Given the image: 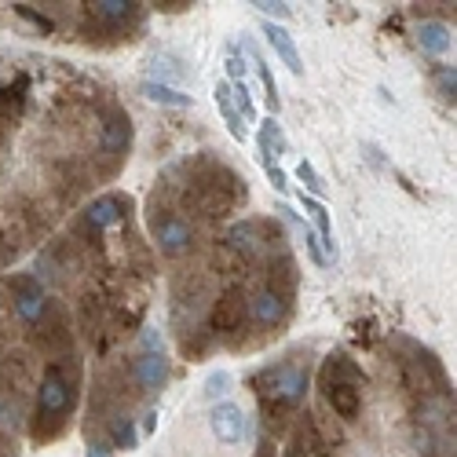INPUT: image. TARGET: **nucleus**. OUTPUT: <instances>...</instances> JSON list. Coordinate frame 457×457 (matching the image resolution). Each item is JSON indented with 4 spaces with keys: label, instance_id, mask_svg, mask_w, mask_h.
<instances>
[{
    "label": "nucleus",
    "instance_id": "9",
    "mask_svg": "<svg viewBox=\"0 0 457 457\" xmlns=\"http://www.w3.org/2000/svg\"><path fill=\"white\" fill-rule=\"evenodd\" d=\"M132 146V121L129 113L121 106H106V113L99 118V150L103 158H110L113 165H118Z\"/></svg>",
    "mask_w": 457,
    "mask_h": 457
},
{
    "label": "nucleus",
    "instance_id": "29",
    "mask_svg": "<svg viewBox=\"0 0 457 457\" xmlns=\"http://www.w3.org/2000/svg\"><path fill=\"white\" fill-rule=\"evenodd\" d=\"M227 78H231V85L235 81H245V62L238 55H227Z\"/></svg>",
    "mask_w": 457,
    "mask_h": 457
},
{
    "label": "nucleus",
    "instance_id": "34",
    "mask_svg": "<svg viewBox=\"0 0 457 457\" xmlns=\"http://www.w3.org/2000/svg\"><path fill=\"white\" fill-rule=\"evenodd\" d=\"M8 421V406H4V399H0V425Z\"/></svg>",
    "mask_w": 457,
    "mask_h": 457
},
{
    "label": "nucleus",
    "instance_id": "24",
    "mask_svg": "<svg viewBox=\"0 0 457 457\" xmlns=\"http://www.w3.org/2000/svg\"><path fill=\"white\" fill-rule=\"evenodd\" d=\"M231 103H235V110H238V118H242V121H249V125L256 121V103H253L245 81H235V85H231Z\"/></svg>",
    "mask_w": 457,
    "mask_h": 457
},
{
    "label": "nucleus",
    "instance_id": "5",
    "mask_svg": "<svg viewBox=\"0 0 457 457\" xmlns=\"http://www.w3.org/2000/svg\"><path fill=\"white\" fill-rule=\"evenodd\" d=\"M245 322H249V296L242 286H231L223 296L212 300L209 308V319H205V329L209 337H227L231 348H238V333H245Z\"/></svg>",
    "mask_w": 457,
    "mask_h": 457
},
{
    "label": "nucleus",
    "instance_id": "3",
    "mask_svg": "<svg viewBox=\"0 0 457 457\" xmlns=\"http://www.w3.org/2000/svg\"><path fill=\"white\" fill-rule=\"evenodd\" d=\"M308 385H312V373H308V366H300V362H278V366L256 370L249 377V388L260 399L263 425L282 432L286 413L303 403V395H308Z\"/></svg>",
    "mask_w": 457,
    "mask_h": 457
},
{
    "label": "nucleus",
    "instance_id": "1",
    "mask_svg": "<svg viewBox=\"0 0 457 457\" xmlns=\"http://www.w3.org/2000/svg\"><path fill=\"white\" fill-rule=\"evenodd\" d=\"M245 198H249V187L231 165H223L220 158H198L187 169L179 209L195 212L202 220H227Z\"/></svg>",
    "mask_w": 457,
    "mask_h": 457
},
{
    "label": "nucleus",
    "instance_id": "11",
    "mask_svg": "<svg viewBox=\"0 0 457 457\" xmlns=\"http://www.w3.org/2000/svg\"><path fill=\"white\" fill-rule=\"evenodd\" d=\"M129 212H132V205H129L125 195H103V198H96V202L88 205V212H85V231L96 238V235L110 231V227H121V223L129 220Z\"/></svg>",
    "mask_w": 457,
    "mask_h": 457
},
{
    "label": "nucleus",
    "instance_id": "7",
    "mask_svg": "<svg viewBox=\"0 0 457 457\" xmlns=\"http://www.w3.org/2000/svg\"><path fill=\"white\" fill-rule=\"evenodd\" d=\"M293 312V293H282L275 286H260L253 296H249V319L263 329V333H278L286 326Z\"/></svg>",
    "mask_w": 457,
    "mask_h": 457
},
{
    "label": "nucleus",
    "instance_id": "10",
    "mask_svg": "<svg viewBox=\"0 0 457 457\" xmlns=\"http://www.w3.org/2000/svg\"><path fill=\"white\" fill-rule=\"evenodd\" d=\"M125 380H132L139 395H154L169 385V359L162 352H143L125 370Z\"/></svg>",
    "mask_w": 457,
    "mask_h": 457
},
{
    "label": "nucleus",
    "instance_id": "15",
    "mask_svg": "<svg viewBox=\"0 0 457 457\" xmlns=\"http://www.w3.org/2000/svg\"><path fill=\"white\" fill-rule=\"evenodd\" d=\"M319 385H366V373H362V366L355 362V359H348V355H329L326 362H322V373H319Z\"/></svg>",
    "mask_w": 457,
    "mask_h": 457
},
{
    "label": "nucleus",
    "instance_id": "13",
    "mask_svg": "<svg viewBox=\"0 0 457 457\" xmlns=\"http://www.w3.org/2000/svg\"><path fill=\"white\" fill-rule=\"evenodd\" d=\"M209 428L220 443H242L245 439V413L235 406V403H216L212 413H209Z\"/></svg>",
    "mask_w": 457,
    "mask_h": 457
},
{
    "label": "nucleus",
    "instance_id": "32",
    "mask_svg": "<svg viewBox=\"0 0 457 457\" xmlns=\"http://www.w3.org/2000/svg\"><path fill=\"white\" fill-rule=\"evenodd\" d=\"M263 15H275V19H289V4H256Z\"/></svg>",
    "mask_w": 457,
    "mask_h": 457
},
{
    "label": "nucleus",
    "instance_id": "14",
    "mask_svg": "<svg viewBox=\"0 0 457 457\" xmlns=\"http://www.w3.org/2000/svg\"><path fill=\"white\" fill-rule=\"evenodd\" d=\"M322 388V399L333 406L337 417H345V421H355L362 413V388L359 385H319Z\"/></svg>",
    "mask_w": 457,
    "mask_h": 457
},
{
    "label": "nucleus",
    "instance_id": "4",
    "mask_svg": "<svg viewBox=\"0 0 457 457\" xmlns=\"http://www.w3.org/2000/svg\"><path fill=\"white\" fill-rule=\"evenodd\" d=\"M146 223H150V238H154V245L169 260L187 256L190 249H195V242H198L195 223H190L187 216H179V209H172V205H165L158 198L150 202V209H146Z\"/></svg>",
    "mask_w": 457,
    "mask_h": 457
},
{
    "label": "nucleus",
    "instance_id": "12",
    "mask_svg": "<svg viewBox=\"0 0 457 457\" xmlns=\"http://www.w3.org/2000/svg\"><path fill=\"white\" fill-rule=\"evenodd\" d=\"M286 457H333L326 436L315 428V421H312L308 413H303L300 421H296V428H293V443L286 446Z\"/></svg>",
    "mask_w": 457,
    "mask_h": 457
},
{
    "label": "nucleus",
    "instance_id": "21",
    "mask_svg": "<svg viewBox=\"0 0 457 457\" xmlns=\"http://www.w3.org/2000/svg\"><path fill=\"white\" fill-rule=\"evenodd\" d=\"M216 110H220L223 125L231 129V136H235V139H245V125H242V118H238L235 103H231V81H220V85H216Z\"/></svg>",
    "mask_w": 457,
    "mask_h": 457
},
{
    "label": "nucleus",
    "instance_id": "27",
    "mask_svg": "<svg viewBox=\"0 0 457 457\" xmlns=\"http://www.w3.org/2000/svg\"><path fill=\"white\" fill-rule=\"evenodd\" d=\"M227 385H231V377H227V373L220 370V373H212V377L205 380V395H209V399H216V395H227Z\"/></svg>",
    "mask_w": 457,
    "mask_h": 457
},
{
    "label": "nucleus",
    "instance_id": "33",
    "mask_svg": "<svg viewBox=\"0 0 457 457\" xmlns=\"http://www.w3.org/2000/svg\"><path fill=\"white\" fill-rule=\"evenodd\" d=\"M88 457H110V446H99V443H92V446H88Z\"/></svg>",
    "mask_w": 457,
    "mask_h": 457
},
{
    "label": "nucleus",
    "instance_id": "2",
    "mask_svg": "<svg viewBox=\"0 0 457 457\" xmlns=\"http://www.w3.org/2000/svg\"><path fill=\"white\" fill-rule=\"evenodd\" d=\"M73 403H78V362L66 352L59 359H48L41 385H37V403H33V417H29L33 443L59 439L70 425Z\"/></svg>",
    "mask_w": 457,
    "mask_h": 457
},
{
    "label": "nucleus",
    "instance_id": "22",
    "mask_svg": "<svg viewBox=\"0 0 457 457\" xmlns=\"http://www.w3.org/2000/svg\"><path fill=\"white\" fill-rule=\"evenodd\" d=\"M150 103H162V106H190V96H183L179 88H172V85H165V81H143V88H139Z\"/></svg>",
    "mask_w": 457,
    "mask_h": 457
},
{
    "label": "nucleus",
    "instance_id": "18",
    "mask_svg": "<svg viewBox=\"0 0 457 457\" xmlns=\"http://www.w3.org/2000/svg\"><path fill=\"white\" fill-rule=\"evenodd\" d=\"M256 150H260V162H263V165H278V154L286 150V136H282V129H278V121H275V118L260 121Z\"/></svg>",
    "mask_w": 457,
    "mask_h": 457
},
{
    "label": "nucleus",
    "instance_id": "28",
    "mask_svg": "<svg viewBox=\"0 0 457 457\" xmlns=\"http://www.w3.org/2000/svg\"><path fill=\"white\" fill-rule=\"evenodd\" d=\"M436 78H439V92L453 103V92H457V78H453V66H439V73H436Z\"/></svg>",
    "mask_w": 457,
    "mask_h": 457
},
{
    "label": "nucleus",
    "instance_id": "25",
    "mask_svg": "<svg viewBox=\"0 0 457 457\" xmlns=\"http://www.w3.org/2000/svg\"><path fill=\"white\" fill-rule=\"evenodd\" d=\"M296 179L303 183V195H308V198H322L326 195V183H322V176L315 172L312 162H300L296 165Z\"/></svg>",
    "mask_w": 457,
    "mask_h": 457
},
{
    "label": "nucleus",
    "instance_id": "20",
    "mask_svg": "<svg viewBox=\"0 0 457 457\" xmlns=\"http://www.w3.org/2000/svg\"><path fill=\"white\" fill-rule=\"evenodd\" d=\"M106 443H110V450H132L139 443L136 425H132L129 413H118V417H110V421H106Z\"/></svg>",
    "mask_w": 457,
    "mask_h": 457
},
{
    "label": "nucleus",
    "instance_id": "6",
    "mask_svg": "<svg viewBox=\"0 0 457 457\" xmlns=\"http://www.w3.org/2000/svg\"><path fill=\"white\" fill-rule=\"evenodd\" d=\"M143 15V4H132V0H92L85 4V19H88V33H125L136 19Z\"/></svg>",
    "mask_w": 457,
    "mask_h": 457
},
{
    "label": "nucleus",
    "instance_id": "16",
    "mask_svg": "<svg viewBox=\"0 0 457 457\" xmlns=\"http://www.w3.org/2000/svg\"><path fill=\"white\" fill-rule=\"evenodd\" d=\"M263 37H268V45L275 48V55L289 66V73H303V59H300V52H296V45H293V37H289V29L286 26H275V22H263Z\"/></svg>",
    "mask_w": 457,
    "mask_h": 457
},
{
    "label": "nucleus",
    "instance_id": "8",
    "mask_svg": "<svg viewBox=\"0 0 457 457\" xmlns=\"http://www.w3.org/2000/svg\"><path fill=\"white\" fill-rule=\"evenodd\" d=\"M4 289H8V296H12V308H15V315H19V322H26V326H33L37 319L45 315V308H48V293H45V282L37 278V275H12L8 282H4Z\"/></svg>",
    "mask_w": 457,
    "mask_h": 457
},
{
    "label": "nucleus",
    "instance_id": "17",
    "mask_svg": "<svg viewBox=\"0 0 457 457\" xmlns=\"http://www.w3.org/2000/svg\"><path fill=\"white\" fill-rule=\"evenodd\" d=\"M300 205H303V212H308V216L315 220V227H319V245H322L326 260H337V238H333V223H329L326 205H322L319 198H308L303 190H300Z\"/></svg>",
    "mask_w": 457,
    "mask_h": 457
},
{
    "label": "nucleus",
    "instance_id": "26",
    "mask_svg": "<svg viewBox=\"0 0 457 457\" xmlns=\"http://www.w3.org/2000/svg\"><path fill=\"white\" fill-rule=\"evenodd\" d=\"M303 249H308V256H312V263L315 268H326V253H322V245H319V235L312 231V227H303Z\"/></svg>",
    "mask_w": 457,
    "mask_h": 457
},
{
    "label": "nucleus",
    "instance_id": "31",
    "mask_svg": "<svg viewBox=\"0 0 457 457\" xmlns=\"http://www.w3.org/2000/svg\"><path fill=\"white\" fill-rule=\"evenodd\" d=\"M15 12H19V15H22V19H29V22H33V26H41V29H48V33H52V22H48V19H45V15H33V12H29V8H26V4H15Z\"/></svg>",
    "mask_w": 457,
    "mask_h": 457
},
{
    "label": "nucleus",
    "instance_id": "30",
    "mask_svg": "<svg viewBox=\"0 0 457 457\" xmlns=\"http://www.w3.org/2000/svg\"><path fill=\"white\" fill-rule=\"evenodd\" d=\"M263 172H268V179H271V187H275V190H289V183H286V172H282L278 165H263Z\"/></svg>",
    "mask_w": 457,
    "mask_h": 457
},
{
    "label": "nucleus",
    "instance_id": "23",
    "mask_svg": "<svg viewBox=\"0 0 457 457\" xmlns=\"http://www.w3.org/2000/svg\"><path fill=\"white\" fill-rule=\"evenodd\" d=\"M245 52L253 55V66H256V73H260V85H263V99H268V106L271 110H278L282 106V99H278V85H275V73H271V66L263 62V55L253 48V45H245Z\"/></svg>",
    "mask_w": 457,
    "mask_h": 457
},
{
    "label": "nucleus",
    "instance_id": "19",
    "mask_svg": "<svg viewBox=\"0 0 457 457\" xmlns=\"http://www.w3.org/2000/svg\"><path fill=\"white\" fill-rule=\"evenodd\" d=\"M417 45H421V52H428V55H443L453 45L450 26H443V22H421V26H417Z\"/></svg>",
    "mask_w": 457,
    "mask_h": 457
}]
</instances>
